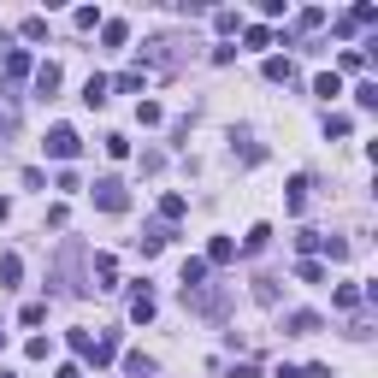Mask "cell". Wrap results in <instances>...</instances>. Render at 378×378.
<instances>
[{
	"label": "cell",
	"mask_w": 378,
	"mask_h": 378,
	"mask_svg": "<svg viewBox=\"0 0 378 378\" xmlns=\"http://www.w3.org/2000/svg\"><path fill=\"white\" fill-rule=\"evenodd\" d=\"M42 148H47V160H77V148H83V136H77L71 124H54Z\"/></svg>",
	"instance_id": "6da1fadb"
},
{
	"label": "cell",
	"mask_w": 378,
	"mask_h": 378,
	"mask_svg": "<svg viewBox=\"0 0 378 378\" xmlns=\"http://www.w3.org/2000/svg\"><path fill=\"white\" fill-rule=\"evenodd\" d=\"M95 207H101V213H124L130 207V189L119 184V177H95Z\"/></svg>",
	"instance_id": "7a4b0ae2"
},
{
	"label": "cell",
	"mask_w": 378,
	"mask_h": 378,
	"mask_svg": "<svg viewBox=\"0 0 378 378\" xmlns=\"http://www.w3.org/2000/svg\"><path fill=\"white\" fill-rule=\"evenodd\" d=\"M284 331H290V337H319V331H325V319L314 314V307H295V314L284 319Z\"/></svg>",
	"instance_id": "3957f363"
},
{
	"label": "cell",
	"mask_w": 378,
	"mask_h": 378,
	"mask_svg": "<svg viewBox=\"0 0 378 378\" xmlns=\"http://www.w3.org/2000/svg\"><path fill=\"white\" fill-rule=\"evenodd\" d=\"M89 278H95V290H119V260H112V254H95Z\"/></svg>",
	"instance_id": "277c9868"
},
{
	"label": "cell",
	"mask_w": 378,
	"mask_h": 378,
	"mask_svg": "<svg viewBox=\"0 0 378 378\" xmlns=\"http://www.w3.org/2000/svg\"><path fill=\"white\" fill-rule=\"evenodd\" d=\"M59 83H65V71H59L54 59H47V65H36V95H42V101H47V95H54Z\"/></svg>",
	"instance_id": "5b68a950"
},
{
	"label": "cell",
	"mask_w": 378,
	"mask_h": 378,
	"mask_svg": "<svg viewBox=\"0 0 378 378\" xmlns=\"http://www.w3.org/2000/svg\"><path fill=\"white\" fill-rule=\"evenodd\" d=\"M142 59H148V65H172V59H177V42H172V36L148 42V47H142Z\"/></svg>",
	"instance_id": "8992f818"
},
{
	"label": "cell",
	"mask_w": 378,
	"mask_h": 378,
	"mask_svg": "<svg viewBox=\"0 0 378 378\" xmlns=\"http://www.w3.org/2000/svg\"><path fill=\"white\" fill-rule=\"evenodd\" d=\"M231 260H237V242L231 237H213L207 242V266H231Z\"/></svg>",
	"instance_id": "52a82bcc"
},
{
	"label": "cell",
	"mask_w": 378,
	"mask_h": 378,
	"mask_svg": "<svg viewBox=\"0 0 378 378\" xmlns=\"http://www.w3.org/2000/svg\"><path fill=\"white\" fill-rule=\"evenodd\" d=\"M314 201V177H290V213H307Z\"/></svg>",
	"instance_id": "ba28073f"
},
{
	"label": "cell",
	"mask_w": 378,
	"mask_h": 378,
	"mask_svg": "<svg viewBox=\"0 0 378 378\" xmlns=\"http://www.w3.org/2000/svg\"><path fill=\"white\" fill-rule=\"evenodd\" d=\"M184 213H189V201H184V195H160V225H172V219H184Z\"/></svg>",
	"instance_id": "9c48e42d"
},
{
	"label": "cell",
	"mask_w": 378,
	"mask_h": 378,
	"mask_svg": "<svg viewBox=\"0 0 378 378\" xmlns=\"http://www.w3.org/2000/svg\"><path fill=\"white\" fill-rule=\"evenodd\" d=\"M177 284H184V290H201V284H207V260H184V272H177Z\"/></svg>",
	"instance_id": "30bf717a"
},
{
	"label": "cell",
	"mask_w": 378,
	"mask_h": 378,
	"mask_svg": "<svg viewBox=\"0 0 378 378\" xmlns=\"http://www.w3.org/2000/svg\"><path fill=\"white\" fill-rule=\"evenodd\" d=\"M266 77H272V83H295V59L272 54V59H266Z\"/></svg>",
	"instance_id": "8fae6325"
},
{
	"label": "cell",
	"mask_w": 378,
	"mask_h": 378,
	"mask_svg": "<svg viewBox=\"0 0 378 378\" xmlns=\"http://www.w3.org/2000/svg\"><path fill=\"white\" fill-rule=\"evenodd\" d=\"M107 95H112V89H107V77L95 71L89 83H83V107H107Z\"/></svg>",
	"instance_id": "7c38bea8"
},
{
	"label": "cell",
	"mask_w": 378,
	"mask_h": 378,
	"mask_svg": "<svg viewBox=\"0 0 378 378\" xmlns=\"http://www.w3.org/2000/svg\"><path fill=\"white\" fill-rule=\"evenodd\" d=\"M18 278H24V260L18 254H0V290H12Z\"/></svg>",
	"instance_id": "4fadbf2b"
},
{
	"label": "cell",
	"mask_w": 378,
	"mask_h": 378,
	"mask_svg": "<svg viewBox=\"0 0 378 378\" xmlns=\"http://www.w3.org/2000/svg\"><path fill=\"white\" fill-rule=\"evenodd\" d=\"M101 42H107V47H124V42H130V24H124V18H107V24H101Z\"/></svg>",
	"instance_id": "5bb4252c"
},
{
	"label": "cell",
	"mask_w": 378,
	"mask_h": 378,
	"mask_svg": "<svg viewBox=\"0 0 378 378\" xmlns=\"http://www.w3.org/2000/svg\"><path fill=\"white\" fill-rule=\"evenodd\" d=\"M130 319H136V325H148V319H154V295H148V290H136V295H130Z\"/></svg>",
	"instance_id": "9a60e30c"
},
{
	"label": "cell",
	"mask_w": 378,
	"mask_h": 378,
	"mask_svg": "<svg viewBox=\"0 0 378 378\" xmlns=\"http://www.w3.org/2000/svg\"><path fill=\"white\" fill-rule=\"evenodd\" d=\"M266 242H272V225H254V231L242 237V254H260V249H266Z\"/></svg>",
	"instance_id": "2e32d148"
},
{
	"label": "cell",
	"mask_w": 378,
	"mask_h": 378,
	"mask_svg": "<svg viewBox=\"0 0 378 378\" xmlns=\"http://www.w3.org/2000/svg\"><path fill=\"white\" fill-rule=\"evenodd\" d=\"M360 24H378V6H367V0H360L349 18H343V30H360Z\"/></svg>",
	"instance_id": "e0dca14e"
},
{
	"label": "cell",
	"mask_w": 378,
	"mask_h": 378,
	"mask_svg": "<svg viewBox=\"0 0 378 378\" xmlns=\"http://www.w3.org/2000/svg\"><path fill=\"white\" fill-rule=\"evenodd\" d=\"M6 77H30V54L24 47H6Z\"/></svg>",
	"instance_id": "ac0fdd59"
},
{
	"label": "cell",
	"mask_w": 378,
	"mask_h": 378,
	"mask_svg": "<svg viewBox=\"0 0 378 378\" xmlns=\"http://www.w3.org/2000/svg\"><path fill=\"white\" fill-rule=\"evenodd\" d=\"M325 24V12L319 6H307V12H295V36H307V30H319Z\"/></svg>",
	"instance_id": "d6986e66"
},
{
	"label": "cell",
	"mask_w": 378,
	"mask_h": 378,
	"mask_svg": "<svg viewBox=\"0 0 378 378\" xmlns=\"http://www.w3.org/2000/svg\"><path fill=\"white\" fill-rule=\"evenodd\" d=\"M319 249L331 254V260H349V254H355V242H343V237H319Z\"/></svg>",
	"instance_id": "ffe728a7"
},
{
	"label": "cell",
	"mask_w": 378,
	"mask_h": 378,
	"mask_svg": "<svg viewBox=\"0 0 378 378\" xmlns=\"http://www.w3.org/2000/svg\"><path fill=\"white\" fill-rule=\"evenodd\" d=\"M124 372L130 378H154V360H148V355H124Z\"/></svg>",
	"instance_id": "44dd1931"
},
{
	"label": "cell",
	"mask_w": 378,
	"mask_h": 378,
	"mask_svg": "<svg viewBox=\"0 0 378 378\" xmlns=\"http://www.w3.org/2000/svg\"><path fill=\"white\" fill-rule=\"evenodd\" d=\"M107 89H119V95H136V89H142V71H119Z\"/></svg>",
	"instance_id": "7402d4cb"
},
{
	"label": "cell",
	"mask_w": 378,
	"mask_h": 378,
	"mask_svg": "<svg viewBox=\"0 0 378 378\" xmlns=\"http://www.w3.org/2000/svg\"><path fill=\"white\" fill-rule=\"evenodd\" d=\"M314 95H325V101H337V95H343V77H337V71H325L319 83H314Z\"/></svg>",
	"instance_id": "603a6c76"
},
{
	"label": "cell",
	"mask_w": 378,
	"mask_h": 378,
	"mask_svg": "<svg viewBox=\"0 0 378 378\" xmlns=\"http://www.w3.org/2000/svg\"><path fill=\"white\" fill-rule=\"evenodd\" d=\"M349 130H355L349 112H325V136H349Z\"/></svg>",
	"instance_id": "cb8c5ba5"
},
{
	"label": "cell",
	"mask_w": 378,
	"mask_h": 378,
	"mask_svg": "<svg viewBox=\"0 0 378 378\" xmlns=\"http://www.w3.org/2000/svg\"><path fill=\"white\" fill-rule=\"evenodd\" d=\"M295 278H302V284H319L325 266H319V260H295Z\"/></svg>",
	"instance_id": "d4e9b609"
},
{
	"label": "cell",
	"mask_w": 378,
	"mask_h": 378,
	"mask_svg": "<svg viewBox=\"0 0 378 378\" xmlns=\"http://www.w3.org/2000/svg\"><path fill=\"white\" fill-rule=\"evenodd\" d=\"M254 302H266V307L278 302V278H254Z\"/></svg>",
	"instance_id": "484cf974"
},
{
	"label": "cell",
	"mask_w": 378,
	"mask_h": 378,
	"mask_svg": "<svg viewBox=\"0 0 378 378\" xmlns=\"http://www.w3.org/2000/svg\"><path fill=\"white\" fill-rule=\"evenodd\" d=\"M242 42H249V47H272V30L266 24H249V30H242Z\"/></svg>",
	"instance_id": "4316f807"
},
{
	"label": "cell",
	"mask_w": 378,
	"mask_h": 378,
	"mask_svg": "<svg viewBox=\"0 0 378 378\" xmlns=\"http://www.w3.org/2000/svg\"><path fill=\"white\" fill-rule=\"evenodd\" d=\"M18 36H24V42H42V36H47V18H24Z\"/></svg>",
	"instance_id": "83f0119b"
},
{
	"label": "cell",
	"mask_w": 378,
	"mask_h": 378,
	"mask_svg": "<svg viewBox=\"0 0 378 378\" xmlns=\"http://www.w3.org/2000/svg\"><path fill=\"white\" fill-rule=\"evenodd\" d=\"M213 24H219V36H231V30H242V18H237L231 6H225V12H213Z\"/></svg>",
	"instance_id": "f1b7e54d"
},
{
	"label": "cell",
	"mask_w": 378,
	"mask_h": 378,
	"mask_svg": "<svg viewBox=\"0 0 378 378\" xmlns=\"http://www.w3.org/2000/svg\"><path fill=\"white\" fill-rule=\"evenodd\" d=\"M160 119H166V112H160L154 101H136V124H160Z\"/></svg>",
	"instance_id": "f546056e"
},
{
	"label": "cell",
	"mask_w": 378,
	"mask_h": 378,
	"mask_svg": "<svg viewBox=\"0 0 378 378\" xmlns=\"http://www.w3.org/2000/svg\"><path fill=\"white\" fill-rule=\"evenodd\" d=\"M355 101L367 107V112H372V107H378V83H360V89H355Z\"/></svg>",
	"instance_id": "4dcf8cb0"
},
{
	"label": "cell",
	"mask_w": 378,
	"mask_h": 378,
	"mask_svg": "<svg viewBox=\"0 0 378 378\" xmlns=\"http://www.w3.org/2000/svg\"><path fill=\"white\" fill-rule=\"evenodd\" d=\"M18 319H24V325H42V319H47V302H30V307H24Z\"/></svg>",
	"instance_id": "1f68e13d"
},
{
	"label": "cell",
	"mask_w": 378,
	"mask_h": 378,
	"mask_svg": "<svg viewBox=\"0 0 378 378\" xmlns=\"http://www.w3.org/2000/svg\"><path fill=\"white\" fill-rule=\"evenodd\" d=\"M302 378H331V367H307V372H302Z\"/></svg>",
	"instance_id": "d6a6232c"
},
{
	"label": "cell",
	"mask_w": 378,
	"mask_h": 378,
	"mask_svg": "<svg viewBox=\"0 0 378 378\" xmlns=\"http://www.w3.org/2000/svg\"><path fill=\"white\" fill-rule=\"evenodd\" d=\"M54 378H83V367H59V372H54Z\"/></svg>",
	"instance_id": "836d02e7"
},
{
	"label": "cell",
	"mask_w": 378,
	"mask_h": 378,
	"mask_svg": "<svg viewBox=\"0 0 378 378\" xmlns=\"http://www.w3.org/2000/svg\"><path fill=\"white\" fill-rule=\"evenodd\" d=\"M6 219H12V207H6V201H0V225H6Z\"/></svg>",
	"instance_id": "e575fe53"
},
{
	"label": "cell",
	"mask_w": 378,
	"mask_h": 378,
	"mask_svg": "<svg viewBox=\"0 0 378 378\" xmlns=\"http://www.w3.org/2000/svg\"><path fill=\"white\" fill-rule=\"evenodd\" d=\"M0 124H6V112H0Z\"/></svg>",
	"instance_id": "d590c367"
},
{
	"label": "cell",
	"mask_w": 378,
	"mask_h": 378,
	"mask_svg": "<svg viewBox=\"0 0 378 378\" xmlns=\"http://www.w3.org/2000/svg\"><path fill=\"white\" fill-rule=\"evenodd\" d=\"M0 343H6V331H0Z\"/></svg>",
	"instance_id": "8d00e7d4"
},
{
	"label": "cell",
	"mask_w": 378,
	"mask_h": 378,
	"mask_svg": "<svg viewBox=\"0 0 378 378\" xmlns=\"http://www.w3.org/2000/svg\"><path fill=\"white\" fill-rule=\"evenodd\" d=\"M0 378H12V372H0Z\"/></svg>",
	"instance_id": "74e56055"
}]
</instances>
